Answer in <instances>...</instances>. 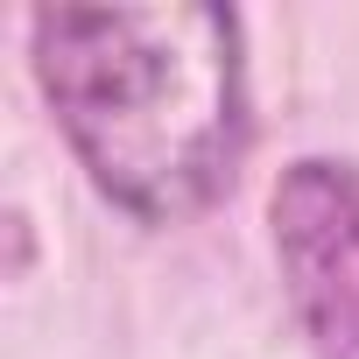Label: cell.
Here are the masks:
<instances>
[{
	"mask_svg": "<svg viewBox=\"0 0 359 359\" xmlns=\"http://www.w3.org/2000/svg\"><path fill=\"white\" fill-rule=\"evenodd\" d=\"M282 303L310 359H359V162L296 155L268 191Z\"/></svg>",
	"mask_w": 359,
	"mask_h": 359,
	"instance_id": "2",
	"label": "cell"
},
{
	"mask_svg": "<svg viewBox=\"0 0 359 359\" xmlns=\"http://www.w3.org/2000/svg\"><path fill=\"white\" fill-rule=\"evenodd\" d=\"M29 71L85 184L134 226L212 212L247 162V22L219 0L36 8Z\"/></svg>",
	"mask_w": 359,
	"mask_h": 359,
	"instance_id": "1",
	"label": "cell"
}]
</instances>
